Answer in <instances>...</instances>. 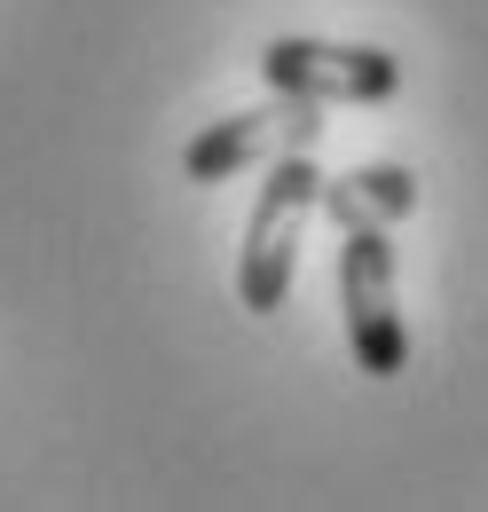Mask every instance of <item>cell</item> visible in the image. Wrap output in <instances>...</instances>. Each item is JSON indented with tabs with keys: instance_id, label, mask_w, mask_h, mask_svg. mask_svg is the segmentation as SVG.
I'll return each mask as SVG.
<instances>
[{
	"instance_id": "5b68a950",
	"label": "cell",
	"mask_w": 488,
	"mask_h": 512,
	"mask_svg": "<svg viewBox=\"0 0 488 512\" xmlns=\"http://www.w3.org/2000/svg\"><path fill=\"white\" fill-rule=\"evenodd\" d=\"M315 213H331L339 229H394L402 213H418V174L394 166V158H370V166H347V174H323L315 190Z\"/></svg>"
},
{
	"instance_id": "6da1fadb",
	"label": "cell",
	"mask_w": 488,
	"mask_h": 512,
	"mask_svg": "<svg viewBox=\"0 0 488 512\" xmlns=\"http://www.w3.org/2000/svg\"><path fill=\"white\" fill-rule=\"evenodd\" d=\"M315 190H323L315 150L268 158V182L252 197V221H244V245H237V308L244 316H276L292 300V284H300V237L315 221Z\"/></svg>"
},
{
	"instance_id": "7a4b0ae2",
	"label": "cell",
	"mask_w": 488,
	"mask_h": 512,
	"mask_svg": "<svg viewBox=\"0 0 488 512\" xmlns=\"http://www.w3.org/2000/svg\"><path fill=\"white\" fill-rule=\"evenodd\" d=\"M339 316L363 379H402L410 371V323L394 300V229H339Z\"/></svg>"
},
{
	"instance_id": "277c9868",
	"label": "cell",
	"mask_w": 488,
	"mask_h": 512,
	"mask_svg": "<svg viewBox=\"0 0 488 512\" xmlns=\"http://www.w3.org/2000/svg\"><path fill=\"white\" fill-rule=\"evenodd\" d=\"M315 142H323L315 103L276 95V103H260V111H229V119L197 127L189 150H182V174L189 182H237L252 166H268V158H284V150H315Z\"/></svg>"
},
{
	"instance_id": "3957f363",
	"label": "cell",
	"mask_w": 488,
	"mask_h": 512,
	"mask_svg": "<svg viewBox=\"0 0 488 512\" xmlns=\"http://www.w3.org/2000/svg\"><path fill=\"white\" fill-rule=\"evenodd\" d=\"M260 79L268 95H300V103H394L402 95V56L363 48V40H268L260 48Z\"/></svg>"
}]
</instances>
